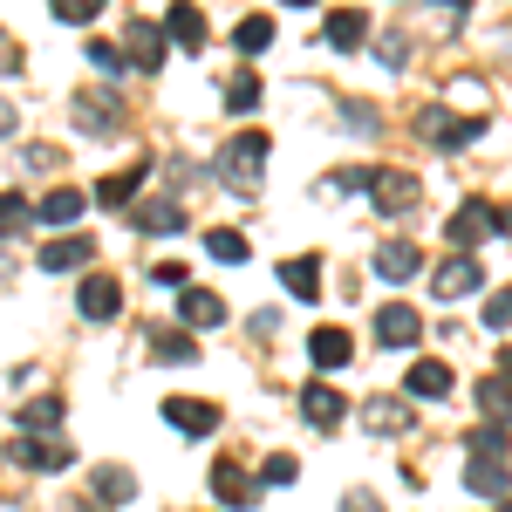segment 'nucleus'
Returning a JSON list of instances; mask_svg holds the SVG:
<instances>
[{"label": "nucleus", "instance_id": "obj_1", "mask_svg": "<svg viewBox=\"0 0 512 512\" xmlns=\"http://www.w3.org/2000/svg\"><path fill=\"white\" fill-rule=\"evenodd\" d=\"M267 151H274V137H267V130H233V144L212 158V178H219L226 192H260Z\"/></svg>", "mask_w": 512, "mask_h": 512}, {"label": "nucleus", "instance_id": "obj_2", "mask_svg": "<svg viewBox=\"0 0 512 512\" xmlns=\"http://www.w3.org/2000/svg\"><path fill=\"white\" fill-rule=\"evenodd\" d=\"M492 233H512V212H499V205H485V198H465V205L451 212V246H458V253H472V246H485Z\"/></svg>", "mask_w": 512, "mask_h": 512}, {"label": "nucleus", "instance_id": "obj_3", "mask_svg": "<svg viewBox=\"0 0 512 512\" xmlns=\"http://www.w3.org/2000/svg\"><path fill=\"white\" fill-rule=\"evenodd\" d=\"M69 117L82 123V137H117L123 130V103L110 89H76L69 96Z\"/></svg>", "mask_w": 512, "mask_h": 512}, {"label": "nucleus", "instance_id": "obj_4", "mask_svg": "<svg viewBox=\"0 0 512 512\" xmlns=\"http://www.w3.org/2000/svg\"><path fill=\"white\" fill-rule=\"evenodd\" d=\"M478 130H485L478 117H451V110H437V103H424V110H417V137H424V144H437V151H465Z\"/></svg>", "mask_w": 512, "mask_h": 512}, {"label": "nucleus", "instance_id": "obj_5", "mask_svg": "<svg viewBox=\"0 0 512 512\" xmlns=\"http://www.w3.org/2000/svg\"><path fill=\"white\" fill-rule=\"evenodd\" d=\"M369 198H376V212H417V198H424V185H417V171H369Z\"/></svg>", "mask_w": 512, "mask_h": 512}, {"label": "nucleus", "instance_id": "obj_6", "mask_svg": "<svg viewBox=\"0 0 512 512\" xmlns=\"http://www.w3.org/2000/svg\"><path fill=\"white\" fill-rule=\"evenodd\" d=\"M164 424L185 431V437H212L219 431V403H212V396H171V403H164Z\"/></svg>", "mask_w": 512, "mask_h": 512}, {"label": "nucleus", "instance_id": "obj_7", "mask_svg": "<svg viewBox=\"0 0 512 512\" xmlns=\"http://www.w3.org/2000/svg\"><path fill=\"white\" fill-rule=\"evenodd\" d=\"M123 55H130V69H137V76H158V69H164L158 21H123Z\"/></svg>", "mask_w": 512, "mask_h": 512}, {"label": "nucleus", "instance_id": "obj_8", "mask_svg": "<svg viewBox=\"0 0 512 512\" xmlns=\"http://www.w3.org/2000/svg\"><path fill=\"white\" fill-rule=\"evenodd\" d=\"M76 308H82L89 321H117V315H123V287H117L110 274H89V280L76 287Z\"/></svg>", "mask_w": 512, "mask_h": 512}, {"label": "nucleus", "instance_id": "obj_9", "mask_svg": "<svg viewBox=\"0 0 512 512\" xmlns=\"http://www.w3.org/2000/svg\"><path fill=\"white\" fill-rule=\"evenodd\" d=\"M478 287H485V267H478L472 253H451V260L437 267V294H444V301H465Z\"/></svg>", "mask_w": 512, "mask_h": 512}, {"label": "nucleus", "instance_id": "obj_10", "mask_svg": "<svg viewBox=\"0 0 512 512\" xmlns=\"http://www.w3.org/2000/svg\"><path fill=\"white\" fill-rule=\"evenodd\" d=\"M178 321H185V328H219V321H226V301H219L212 287H178Z\"/></svg>", "mask_w": 512, "mask_h": 512}, {"label": "nucleus", "instance_id": "obj_11", "mask_svg": "<svg viewBox=\"0 0 512 512\" xmlns=\"http://www.w3.org/2000/svg\"><path fill=\"white\" fill-rule=\"evenodd\" d=\"M417 335H424V321H417V308H403V301H390V308L376 315V342H383V349H410Z\"/></svg>", "mask_w": 512, "mask_h": 512}, {"label": "nucleus", "instance_id": "obj_12", "mask_svg": "<svg viewBox=\"0 0 512 512\" xmlns=\"http://www.w3.org/2000/svg\"><path fill=\"white\" fill-rule=\"evenodd\" d=\"M342 410H349V403H342L335 383H308V390H301V417H308L315 431H335V424H342Z\"/></svg>", "mask_w": 512, "mask_h": 512}, {"label": "nucleus", "instance_id": "obj_13", "mask_svg": "<svg viewBox=\"0 0 512 512\" xmlns=\"http://www.w3.org/2000/svg\"><path fill=\"white\" fill-rule=\"evenodd\" d=\"M280 287L294 301H321V253H301V260H280Z\"/></svg>", "mask_w": 512, "mask_h": 512}, {"label": "nucleus", "instance_id": "obj_14", "mask_svg": "<svg viewBox=\"0 0 512 512\" xmlns=\"http://www.w3.org/2000/svg\"><path fill=\"white\" fill-rule=\"evenodd\" d=\"M417 267H424L417 239H383V246H376V274H383V280H410Z\"/></svg>", "mask_w": 512, "mask_h": 512}, {"label": "nucleus", "instance_id": "obj_15", "mask_svg": "<svg viewBox=\"0 0 512 512\" xmlns=\"http://www.w3.org/2000/svg\"><path fill=\"white\" fill-rule=\"evenodd\" d=\"M321 35H328V48H342V55H349V48H362V41H369V14H362V7H335Z\"/></svg>", "mask_w": 512, "mask_h": 512}, {"label": "nucleus", "instance_id": "obj_16", "mask_svg": "<svg viewBox=\"0 0 512 512\" xmlns=\"http://www.w3.org/2000/svg\"><path fill=\"white\" fill-rule=\"evenodd\" d=\"M89 260H96V239H48V246H41V267H48V274H69V267H89Z\"/></svg>", "mask_w": 512, "mask_h": 512}, {"label": "nucleus", "instance_id": "obj_17", "mask_svg": "<svg viewBox=\"0 0 512 512\" xmlns=\"http://www.w3.org/2000/svg\"><path fill=\"white\" fill-rule=\"evenodd\" d=\"M14 458H21L28 472H62L76 451H69V444H55V437H21V444H14Z\"/></svg>", "mask_w": 512, "mask_h": 512}, {"label": "nucleus", "instance_id": "obj_18", "mask_svg": "<svg viewBox=\"0 0 512 512\" xmlns=\"http://www.w3.org/2000/svg\"><path fill=\"white\" fill-rule=\"evenodd\" d=\"M308 355H315V369H349V355H355L349 328H315L308 335Z\"/></svg>", "mask_w": 512, "mask_h": 512}, {"label": "nucleus", "instance_id": "obj_19", "mask_svg": "<svg viewBox=\"0 0 512 512\" xmlns=\"http://www.w3.org/2000/svg\"><path fill=\"white\" fill-rule=\"evenodd\" d=\"M465 485H472L478 499H506L512 465H506V458H472V465H465Z\"/></svg>", "mask_w": 512, "mask_h": 512}, {"label": "nucleus", "instance_id": "obj_20", "mask_svg": "<svg viewBox=\"0 0 512 512\" xmlns=\"http://www.w3.org/2000/svg\"><path fill=\"white\" fill-rule=\"evenodd\" d=\"M82 212H89V192H76V185H62V192H48L35 205V219H48V226H76Z\"/></svg>", "mask_w": 512, "mask_h": 512}, {"label": "nucleus", "instance_id": "obj_21", "mask_svg": "<svg viewBox=\"0 0 512 512\" xmlns=\"http://www.w3.org/2000/svg\"><path fill=\"white\" fill-rule=\"evenodd\" d=\"M55 431H62V396L21 403V437H55Z\"/></svg>", "mask_w": 512, "mask_h": 512}, {"label": "nucleus", "instance_id": "obj_22", "mask_svg": "<svg viewBox=\"0 0 512 512\" xmlns=\"http://www.w3.org/2000/svg\"><path fill=\"white\" fill-rule=\"evenodd\" d=\"M137 226L144 233H185V205L178 198H144L137 205Z\"/></svg>", "mask_w": 512, "mask_h": 512}, {"label": "nucleus", "instance_id": "obj_23", "mask_svg": "<svg viewBox=\"0 0 512 512\" xmlns=\"http://www.w3.org/2000/svg\"><path fill=\"white\" fill-rule=\"evenodd\" d=\"M137 185H144V158L130 164V171H110V178L96 185V205H110V212H117V205H130V198H137Z\"/></svg>", "mask_w": 512, "mask_h": 512}, {"label": "nucleus", "instance_id": "obj_24", "mask_svg": "<svg viewBox=\"0 0 512 512\" xmlns=\"http://www.w3.org/2000/svg\"><path fill=\"white\" fill-rule=\"evenodd\" d=\"M403 390L410 396H451V369H444V362H410Z\"/></svg>", "mask_w": 512, "mask_h": 512}, {"label": "nucleus", "instance_id": "obj_25", "mask_svg": "<svg viewBox=\"0 0 512 512\" xmlns=\"http://www.w3.org/2000/svg\"><path fill=\"white\" fill-rule=\"evenodd\" d=\"M212 492H219L226 506H253V478L239 472L233 458H226V465H212Z\"/></svg>", "mask_w": 512, "mask_h": 512}, {"label": "nucleus", "instance_id": "obj_26", "mask_svg": "<svg viewBox=\"0 0 512 512\" xmlns=\"http://www.w3.org/2000/svg\"><path fill=\"white\" fill-rule=\"evenodd\" d=\"M478 403H485L492 424H506V431H512V376H485V383H478Z\"/></svg>", "mask_w": 512, "mask_h": 512}, {"label": "nucleus", "instance_id": "obj_27", "mask_svg": "<svg viewBox=\"0 0 512 512\" xmlns=\"http://www.w3.org/2000/svg\"><path fill=\"white\" fill-rule=\"evenodd\" d=\"M164 28H171V35L185 41V48H205V14H198L192 0H178V7L164 14Z\"/></svg>", "mask_w": 512, "mask_h": 512}, {"label": "nucleus", "instance_id": "obj_28", "mask_svg": "<svg viewBox=\"0 0 512 512\" xmlns=\"http://www.w3.org/2000/svg\"><path fill=\"white\" fill-rule=\"evenodd\" d=\"M151 349H158V362H198L192 328H158V335H151Z\"/></svg>", "mask_w": 512, "mask_h": 512}, {"label": "nucleus", "instance_id": "obj_29", "mask_svg": "<svg viewBox=\"0 0 512 512\" xmlns=\"http://www.w3.org/2000/svg\"><path fill=\"white\" fill-rule=\"evenodd\" d=\"M205 253H212V260H233V267H246V260H253V246H246V233H233V226L205 233Z\"/></svg>", "mask_w": 512, "mask_h": 512}, {"label": "nucleus", "instance_id": "obj_30", "mask_svg": "<svg viewBox=\"0 0 512 512\" xmlns=\"http://www.w3.org/2000/svg\"><path fill=\"white\" fill-rule=\"evenodd\" d=\"M362 424H369L376 437L403 431V403H390V396H369V403H362Z\"/></svg>", "mask_w": 512, "mask_h": 512}, {"label": "nucleus", "instance_id": "obj_31", "mask_svg": "<svg viewBox=\"0 0 512 512\" xmlns=\"http://www.w3.org/2000/svg\"><path fill=\"white\" fill-rule=\"evenodd\" d=\"M35 226V205L21 192H0V233H28Z\"/></svg>", "mask_w": 512, "mask_h": 512}, {"label": "nucleus", "instance_id": "obj_32", "mask_svg": "<svg viewBox=\"0 0 512 512\" xmlns=\"http://www.w3.org/2000/svg\"><path fill=\"white\" fill-rule=\"evenodd\" d=\"M130 492H137V478L123 472V465H103V472H96V499H110V506H123Z\"/></svg>", "mask_w": 512, "mask_h": 512}, {"label": "nucleus", "instance_id": "obj_33", "mask_svg": "<svg viewBox=\"0 0 512 512\" xmlns=\"http://www.w3.org/2000/svg\"><path fill=\"white\" fill-rule=\"evenodd\" d=\"M239 55H260V48H267V41H274V21H267V14H246V21H239Z\"/></svg>", "mask_w": 512, "mask_h": 512}, {"label": "nucleus", "instance_id": "obj_34", "mask_svg": "<svg viewBox=\"0 0 512 512\" xmlns=\"http://www.w3.org/2000/svg\"><path fill=\"white\" fill-rule=\"evenodd\" d=\"M226 110H239V117L260 110V76H233L226 82Z\"/></svg>", "mask_w": 512, "mask_h": 512}, {"label": "nucleus", "instance_id": "obj_35", "mask_svg": "<svg viewBox=\"0 0 512 512\" xmlns=\"http://www.w3.org/2000/svg\"><path fill=\"white\" fill-rule=\"evenodd\" d=\"M506 424H485V431H472V451H478V458H506Z\"/></svg>", "mask_w": 512, "mask_h": 512}, {"label": "nucleus", "instance_id": "obj_36", "mask_svg": "<svg viewBox=\"0 0 512 512\" xmlns=\"http://www.w3.org/2000/svg\"><path fill=\"white\" fill-rule=\"evenodd\" d=\"M48 7H55V21H96L110 0H48Z\"/></svg>", "mask_w": 512, "mask_h": 512}, {"label": "nucleus", "instance_id": "obj_37", "mask_svg": "<svg viewBox=\"0 0 512 512\" xmlns=\"http://www.w3.org/2000/svg\"><path fill=\"white\" fill-rule=\"evenodd\" d=\"M89 69H103V76H123V48H117V41H89Z\"/></svg>", "mask_w": 512, "mask_h": 512}, {"label": "nucleus", "instance_id": "obj_38", "mask_svg": "<svg viewBox=\"0 0 512 512\" xmlns=\"http://www.w3.org/2000/svg\"><path fill=\"white\" fill-rule=\"evenodd\" d=\"M485 328H492V335H506V328H512V287L485 301Z\"/></svg>", "mask_w": 512, "mask_h": 512}, {"label": "nucleus", "instance_id": "obj_39", "mask_svg": "<svg viewBox=\"0 0 512 512\" xmlns=\"http://www.w3.org/2000/svg\"><path fill=\"white\" fill-rule=\"evenodd\" d=\"M294 478H301L294 458H267V465H260V485H294Z\"/></svg>", "mask_w": 512, "mask_h": 512}, {"label": "nucleus", "instance_id": "obj_40", "mask_svg": "<svg viewBox=\"0 0 512 512\" xmlns=\"http://www.w3.org/2000/svg\"><path fill=\"white\" fill-rule=\"evenodd\" d=\"M376 55H383L390 69H403V62H410V41H403V35H383V41H376Z\"/></svg>", "mask_w": 512, "mask_h": 512}, {"label": "nucleus", "instance_id": "obj_41", "mask_svg": "<svg viewBox=\"0 0 512 512\" xmlns=\"http://www.w3.org/2000/svg\"><path fill=\"white\" fill-rule=\"evenodd\" d=\"M342 123H355V130L369 137V130H376V110H369V103H342Z\"/></svg>", "mask_w": 512, "mask_h": 512}, {"label": "nucleus", "instance_id": "obj_42", "mask_svg": "<svg viewBox=\"0 0 512 512\" xmlns=\"http://www.w3.org/2000/svg\"><path fill=\"white\" fill-rule=\"evenodd\" d=\"M328 192H342V198H349V192H369V171H342V178H328Z\"/></svg>", "mask_w": 512, "mask_h": 512}, {"label": "nucleus", "instance_id": "obj_43", "mask_svg": "<svg viewBox=\"0 0 512 512\" xmlns=\"http://www.w3.org/2000/svg\"><path fill=\"white\" fill-rule=\"evenodd\" d=\"M151 280H158V287H185V267H178V260H158Z\"/></svg>", "mask_w": 512, "mask_h": 512}, {"label": "nucleus", "instance_id": "obj_44", "mask_svg": "<svg viewBox=\"0 0 512 512\" xmlns=\"http://www.w3.org/2000/svg\"><path fill=\"white\" fill-rule=\"evenodd\" d=\"M342 512H383V499H376V492H349V499H342Z\"/></svg>", "mask_w": 512, "mask_h": 512}, {"label": "nucleus", "instance_id": "obj_45", "mask_svg": "<svg viewBox=\"0 0 512 512\" xmlns=\"http://www.w3.org/2000/svg\"><path fill=\"white\" fill-rule=\"evenodd\" d=\"M0 137H14V103L0 96Z\"/></svg>", "mask_w": 512, "mask_h": 512}, {"label": "nucleus", "instance_id": "obj_46", "mask_svg": "<svg viewBox=\"0 0 512 512\" xmlns=\"http://www.w3.org/2000/svg\"><path fill=\"white\" fill-rule=\"evenodd\" d=\"M499 376H512V349H499Z\"/></svg>", "mask_w": 512, "mask_h": 512}, {"label": "nucleus", "instance_id": "obj_47", "mask_svg": "<svg viewBox=\"0 0 512 512\" xmlns=\"http://www.w3.org/2000/svg\"><path fill=\"white\" fill-rule=\"evenodd\" d=\"M287 7H315V0H287Z\"/></svg>", "mask_w": 512, "mask_h": 512}, {"label": "nucleus", "instance_id": "obj_48", "mask_svg": "<svg viewBox=\"0 0 512 512\" xmlns=\"http://www.w3.org/2000/svg\"><path fill=\"white\" fill-rule=\"evenodd\" d=\"M458 7H465V0H451V14H458Z\"/></svg>", "mask_w": 512, "mask_h": 512}, {"label": "nucleus", "instance_id": "obj_49", "mask_svg": "<svg viewBox=\"0 0 512 512\" xmlns=\"http://www.w3.org/2000/svg\"><path fill=\"white\" fill-rule=\"evenodd\" d=\"M499 512H512V506H506V499H499Z\"/></svg>", "mask_w": 512, "mask_h": 512}]
</instances>
